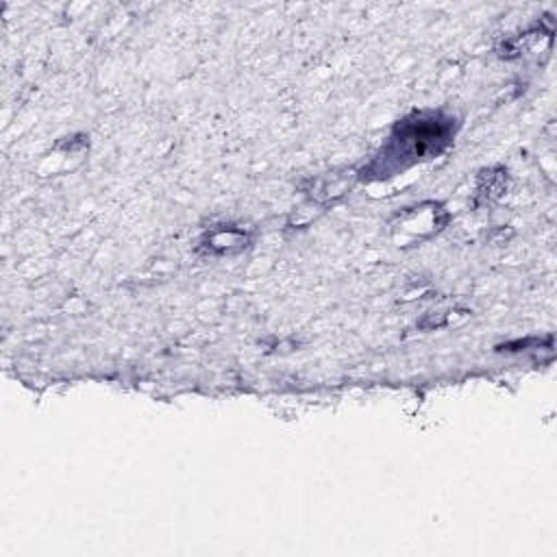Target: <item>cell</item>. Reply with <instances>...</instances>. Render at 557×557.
<instances>
[{
    "mask_svg": "<svg viewBox=\"0 0 557 557\" xmlns=\"http://www.w3.org/2000/svg\"><path fill=\"white\" fill-rule=\"evenodd\" d=\"M448 141V120L435 113H420L403 120L387 146V154L398 157L403 165L413 163L426 154L440 152Z\"/></svg>",
    "mask_w": 557,
    "mask_h": 557,
    "instance_id": "cell-1",
    "label": "cell"
}]
</instances>
